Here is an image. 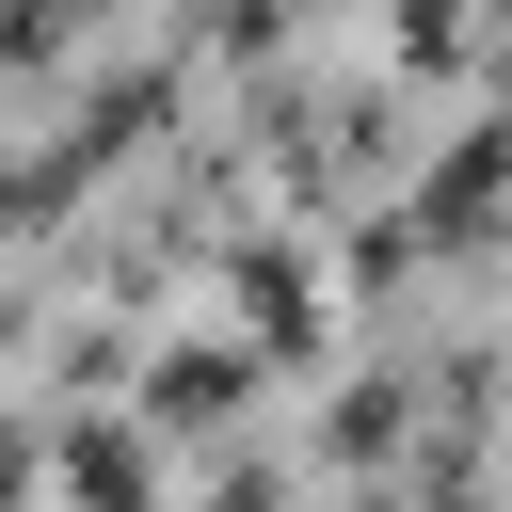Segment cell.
<instances>
[{
	"mask_svg": "<svg viewBox=\"0 0 512 512\" xmlns=\"http://www.w3.org/2000/svg\"><path fill=\"white\" fill-rule=\"evenodd\" d=\"M240 384H256V352H240V336H176V352H160V432H224V416H240Z\"/></svg>",
	"mask_w": 512,
	"mask_h": 512,
	"instance_id": "obj_2",
	"label": "cell"
},
{
	"mask_svg": "<svg viewBox=\"0 0 512 512\" xmlns=\"http://www.w3.org/2000/svg\"><path fill=\"white\" fill-rule=\"evenodd\" d=\"M64 496H80V512H160V448L112 432V416H80V432H64Z\"/></svg>",
	"mask_w": 512,
	"mask_h": 512,
	"instance_id": "obj_3",
	"label": "cell"
},
{
	"mask_svg": "<svg viewBox=\"0 0 512 512\" xmlns=\"http://www.w3.org/2000/svg\"><path fill=\"white\" fill-rule=\"evenodd\" d=\"M16 496H32V432H0V512H16Z\"/></svg>",
	"mask_w": 512,
	"mask_h": 512,
	"instance_id": "obj_5",
	"label": "cell"
},
{
	"mask_svg": "<svg viewBox=\"0 0 512 512\" xmlns=\"http://www.w3.org/2000/svg\"><path fill=\"white\" fill-rule=\"evenodd\" d=\"M496 192H512V112H480V128H448V144H432V176H416V224H448V240H464Z\"/></svg>",
	"mask_w": 512,
	"mask_h": 512,
	"instance_id": "obj_1",
	"label": "cell"
},
{
	"mask_svg": "<svg viewBox=\"0 0 512 512\" xmlns=\"http://www.w3.org/2000/svg\"><path fill=\"white\" fill-rule=\"evenodd\" d=\"M224 288H240V320H256L272 352H304V336H320V288H304V256H288V240H240V272H224Z\"/></svg>",
	"mask_w": 512,
	"mask_h": 512,
	"instance_id": "obj_4",
	"label": "cell"
}]
</instances>
